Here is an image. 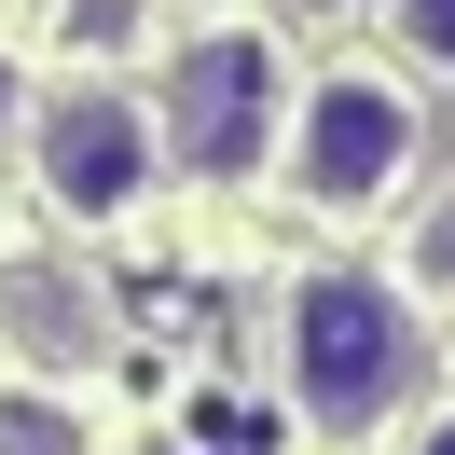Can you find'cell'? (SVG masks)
<instances>
[{
	"mask_svg": "<svg viewBox=\"0 0 455 455\" xmlns=\"http://www.w3.org/2000/svg\"><path fill=\"white\" fill-rule=\"evenodd\" d=\"M400 387H414V317H400L387 276H304L290 290V400L317 427H387Z\"/></svg>",
	"mask_w": 455,
	"mask_h": 455,
	"instance_id": "6da1fadb",
	"label": "cell"
},
{
	"mask_svg": "<svg viewBox=\"0 0 455 455\" xmlns=\"http://www.w3.org/2000/svg\"><path fill=\"white\" fill-rule=\"evenodd\" d=\"M400 166H414V97L387 84V69H331V84L290 111V194L304 207H387Z\"/></svg>",
	"mask_w": 455,
	"mask_h": 455,
	"instance_id": "7a4b0ae2",
	"label": "cell"
},
{
	"mask_svg": "<svg viewBox=\"0 0 455 455\" xmlns=\"http://www.w3.org/2000/svg\"><path fill=\"white\" fill-rule=\"evenodd\" d=\"M152 139H166L194 180L262 166V152H276V42L194 28V42H180V69H166V124H152Z\"/></svg>",
	"mask_w": 455,
	"mask_h": 455,
	"instance_id": "3957f363",
	"label": "cell"
},
{
	"mask_svg": "<svg viewBox=\"0 0 455 455\" xmlns=\"http://www.w3.org/2000/svg\"><path fill=\"white\" fill-rule=\"evenodd\" d=\"M42 194L69 207V221H124V207L152 194V111L111 84H69L56 111H42Z\"/></svg>",
	"mask_w": 455,
	"mask_h": 455,
	"instance_id": "277c9868",
	"label": "cell"
},
{
	"mask_svg": "<svg viewBox=\"0 0 455 455\" xmlns=\"http://www.w3.org/2000/svg\"><path fill=\"white\" fill-rule=\"evenodd\" d=\"M0 455H84V427L56 400H0Z\"/></svg>",
	"mask_w": 455,
	"mask_h": 455,
	"instance_id": "5b68a950",
	"label": "cell"
},
{
	"mask_svg": "<svg viewBox=\"0 0 455 455\" xmlns=\"http://www.w3.org/2000/svg\"><path fill=\"white\" fill-rule=\"evenodd\" d=\"M387 14H400V42H414L427 69H455V0H387Z\"/></svg>",
	"mask_w": 455,
	"mask_h": 455,
	"instance_id": "8992f818",
	"label": "cell"
},
{
	"mask_svg": "<svg viewBox=\"0 0 455 455\" xmlns=\"http://www.w3.org/2000/svg\"><path fill=\"white\" fill-rule=\"evenodd\" d=\"M414 290H442V304H455V207H427V221H414Z\"/></svg>",
	"mask_w": 455,
	"mask_h": 455,
	"instance_id": "52a82bcc",
	"label": "cell"
},
{
	"mask_svg": "<svg viewBox=\"0 0 455 455\" xmlns=\"http://www.w3.org/2000/svg\"><path fill=\"white\" fill-rule=\"evenodd\" d=\"M414 455H455V414H442V427H427V442H414Z\"/></svg>",
	"mask_w": 455,
	"mask_h": 455,
	"instance_id": "ba28073f",
	"label": "cell"
},
{
	"mask_svg": "<svg viewBox=\"0 0 455 455\" xmlns=\"http://www.w3.org/2000/svg\"><path fill=\"white\" fill-rule=\"evenodd\" d=\"M0 139H14V69H0Z\"/></svg>",
	"mask_w": 455,
	"mask_h": 455,
	"instance_id": "9c48e42d",
	"label": "cell"
},
{
	"mask_svg": "<svg viewBox=\"0 0 455 455\" xmlns=\"http://www.w3.org/2000/svg\"><path fill=\"white\" fill-rule=\"evenodd\" d=\"M290 14H345V0H290Z\"/></svg>",
	"mask_w": 455,
	"mask_h": 455,
	"instance_id": "30bf717a",
	"label": "cell"
}]
</instances>
